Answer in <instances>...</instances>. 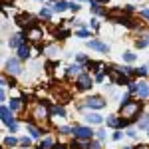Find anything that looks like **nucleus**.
I'll return each instance as SVG.
<instances>
[{
  "mask_svg": "<svg viewBox=\"0 0 149 149\" xmlns=\"http://www.w3.org/2000/svg\"><path fill=\"white\" fill-rule=\"evenodd\" d=\"M139 109H141V103L139 102H129V103H125V105H121V119L125 117V121L131 123Z\"/></svg>",
  "mask_w": 149,
  "mask_h": 149,
  "instance_id": "1",
  "label": "nucleus"
},
{
  "mask_svg": "<svg viewBox=\"0 0 149 149\" xmlns=\"http://www.w3.org/2000/svg\"><path fill=\"white\" fill-rule=\"evenodd\" d=\"M0 113H2V121H4V123H6V125L10 127V131H16V121H14V117H12V113H10V109H8V107H2V111H0Z\"/></svg>",
  "mask_w": 149,
  "mask_h": 149,
  "instance_id": "2",
  "label": "nucleus"
},
{
  "mask_svg": "<svg viewBox=\"0 0 149 149\" xmlns=\"http://www.w3.org/2000/svg\"><path fill=\"white\" fill-rule=\"evenodd\" d=\"M74 135H76V139H92L93 131L90 129V127H80V125H76V127H74Z\"/></svg>",
  "mask_w": 149,
  "mask_h": 149,
  "instance_id": "3",
  "label": "nucleus"
},
{
  "mask_svg": "<svg viewBox=\"0 0 149 149\" xmlns=\"http://www.w3.org/2000/svg\"><path fill=\"white\" fill-rule=\"evenodd\" d=\"M86 105L88 107H93V109H102V107H105V102H103L100 95H93V97H88L86 100Z\"/></svg>",
  "mask_w": 149,
  "mask_h": 149,
  "instance_id": "4",
  "label": "nucleus"
},
{
  "mask_svg": "<svg viewBox=\"0 0 149 149\" xmlns=\"http://www.w3.org/2000/svg\"><path fill=\"white\" fill-rule=\"evenodd\" d=\"M6 72L12 74V76L20 74V62H18V60H8V62H6Z\"/></svg>",
  "mask_w": 149,
  "mask_h": 149,
  "instance_id": "5",
  "label": "nucleus"
},
{
  "mask_svg": "<svg viewBox=\"0 0 149 149\" xmlns=\"http://www.w3.org/2000/svg\"><path fill=\"white\" fill-rule=\"evenodd\" d=\"M78 88L80 90H90L92 88V78L88 74H81L80 78H78Z\"/></svg>",
  "mask_w": 149,
  "mask_h": 149,
  "instance_id": "6",
  "label": "nucleus"
},
{
  "mask_svg": "<svg viewBox=\"0 0 149 149\" xmlns=\"http://www.w3.org/2000/svg\"><path fill=\"white\" fill-rule=\"evenodd\" d=\"M88 46L93 48V50H100V52H107V50H109L107 44H103V42H100V40H90V42H88Z\"/></svg>",
  "mask_w": 149,
  "mask_h": 149,
  "instance_id": "7",
  "label": "nucleus"
},
{
  "mask_svg": "<svg viewBox=\"0 0 149 149\" xmlns=\"http://www.w3.org/2000/svg\"><path fill=\"white\" fill-rule=\"evenodd\" d=\"M137 93L141 95V97H147V95H149V84L139 81V84H137Z\"/></svg>",
  "mask_w": 149,
  "mask_h": 149,
  "instance_id": "8",
  "label": "nucleus"
},
{
  "mask_svg": "<svg viewBox=\"0 0 149 149\" xmlns=\"http://www.w3.org/2000/svg\"><path fill=\"white\" fill-rule=\"evenodd\" d=\"M28 38H30L32 42H38V40L42 38V30H40V28H32V30L28 32Z\"/></svg>",
  "mask_w": 149,
  "mask_h": 149,
  "instance_id": "9",
  "label": "nucleus"
},
{
  "mask_svg": "<svg viewBox=\"0 0 149 149\" xmlns=\"http://www.w3.org/2000/svg\"><path fill=\"white\" fill-rule=\"evenodd\" d=\"M46 115H48L46 107H44V105H42V103H40V105H38V107H36V111H34V117H36V119H44V117H46Z\"/></svg>",
  "mask_w": 149,
  "mask_h": 149,
  "instance_id": "10",
  "label": "nucleus"
},
{
  "mask_svg": "<svg viewBox=\"0 0 149 149\" xmlns=\"http://www.w3.org/2000/svg\"><path fill=\"white\" fill-rule=\"evenodd\" d=\"M28 56H30V48L26 46V44H22V46L18 48V58H20V60H26Z\"/></svg>",
  "mask_w": 149,
  "mask_h": 149,
  "instance_id": "11",
  "label": "nucleus"
},
{
  "mask_svg": "<svg viewBox=\"0 0 149 149\" xmlns=\"http://www.w3.org/2000/svg\"><path fill=\"white\" fill-rule=\"evenodd\" d=\"M22 40H24V36H22V34H16V36H12V40H10V46H12V48H20V46H22Z\"/></svg>",
  "mask_w": 149,
  "mask_h": 149,
  "instance_id": "12",
  "label": "nucleus"
},
{
  "mask_svg": "<svg viewBox=\"0 0 149 149\" xmlns=\"http://www.w3.org/2000/svg\"><path fill=\"white\" fill-rule=\"evenodd\" d=\"M66 8H70V4H68V2H64V0H58L56 4H54V10H56V12H64Z\"/></svg>",
  "mask_w": 149,
  "mask_h": 149,
  "instance_id": "13",
  "label": "nucleus"
},
{
  "mask_svg": "<svg viewBox=\"0 0 149 149\" xmlns=\"http://www.w3.org/2000/svg\"><path fill=\"white\" fill-rule=\"evenodd\" d=\"M86 119H88L90 123H102V121H103L102 115H97V113H88V115H86Z\"/></svg>",
  "mask_w": 149,
  "mask_h": 149,
  "instance_id": "14",
  "label": "nucleus"
},
{
  "mask_svg": "<svg viewBox=\"0 0 149 149\" xmlns=\"http://www.w3.org/2000/svg\"><path fill=\"white\" fill-rule=\"evenodd\" d=\"M28 131H30V135H32V137H40V135H42V131H40L34 123H28Z\"/></svg>",
  "mask_w": 149,
  "mask_h": 149,
  "instance_id": "15",
  "label": "nucleus"
},
{
  "mask_svg": "<svg viewBox=\"0 0 149 149\" xmlns=\"http://www.w3.org/2000/svg\"><path fill=\"white\" fill-rule=\"evenodd\" d=\"M107 125L109 127H121V119H117V117H107Z\"/></svg>",
  "mask_w": 149,
  "mask_h": 149,
  "instance_id": "16",
  "label": "nucleus"
},
{
  "mask_svg": "<svg viewBox=\"0 0 149 149\" xmlns=\"http://www.w3.org/2000/svg\"><path fill=\"white\" fill-rule=\"evenodd\" d=\"M10 107H12V109H20V107H22V100H18V97H16V100H12Z\"/></svg>",
  "mask_w": 149,
  "mask_h": 149,
  "instance_id": "17",
  "label": "nucleus"
},
{
  "mask_svg": "<svg viewBox=\"0 0 149 149\" xmlns=\"http://www.w3.org/2000/svg\"><path fill=\"white\" fill-rule=\"evenodd\" d=\"M92 10L95 12V14H102V6H100V2H95V0H92Z\"/></svg>",
  "mask_w": 149,
  "mask_h": 149,
  "instance_id": "18",
  "label": "nucleus"
},
{
  "mask_svg": "<svg viewBox=\"0 0 149 149\" xmlns=\"http://www.w3.org/2000/svg\"><path fill=\"white\" fill-rule=\"evenodd\" d=\"M52 113H54V115H62V117H64V115H66V111H64V107L56 105V107H52Z\"/></svg>",
  "mask_w": 149,
  "mask_h": 149,
  "instance_id": "19",
  "label": "nucleus"
},
{
  "mask_svg": "<svg viewBox=\"0 0 149 149\" xmlns=\"http://www.w3.org/2000/svg\"><path fill=\"white\" fill-rule=\"evenodd\" d=\"M4 145H6V147H14V145H16V139L14 137H6L4 139Z\"/></svg>",
  "mask_w": 149,
  "mask_h": 149,
  "instance_id": "20",
  "label": "nucleus"
},
{
  "mask_svg": "<svg viewBox=\"0 0 149 149\" xmlns=\"http://www.w3.org/2000/svg\"><path fill=\"white\" fill-rule=\"evenodd\" d=\"M123 60H125V62H135V54H131V52H125V54H123Z\"/></svg>",
  "mask_w": 149,
  "mask_h": 149,
  "instance_id": "21",
  "label": "nucleus"
},
{
  "mask_svg": "<svg viewBox=\"0 0 149 149\" xmlns=\"http://www.w3.org/2000/svg\"><path fill=\"white\" fill-rule=\"evenodd\" d=\"M139 127H149V115H145L143 119H139Z\"/></svg>",
  "mask_w": 149,
  "mask_h": 149,
  "instance_id": "22",
  "label": "nucleus"
},
{
  "mask_svg": "<svg viewBox=\"0 0 149 149\" xmlns=\"http://www.w3.org/2000/svg\"><path fill=\"white\" fill-rule=\"evenodd\" d=\"M80 70H81L80 66H72V68L68 70V74H70V76H74V74H80Z\"/></svg>",
  "mask_w": 149,
  "mask_h": 149,
  "instance_id": "23",
  "label": "nucleus"
},
{
  "mask_svg": "<svg viewBox=\"0 0 149 149\" xmlns=\"http://www.w3.org/2000/svg\"><path fill=\"white\" fill-rule=\"evenodd\" d=\"M78 36H80V38H88L90 32H88V30H78Z\"/></svg>",
  "mask_w": 149,
  "mask_h": 149,
  "instance_id": "24",
  "label": "nucleus"
},
{
  "mask_svg": "<svg viewBox=\"0 0 149 149\" xmlns=\"http://www.w3.org/2000/svg\"><path fill=\"white\" fill-rule=\"evenodd\" d=\"M60 133H74L72 127H60Z\"/></svg>",
  "mask_w": 149,
  "mask_h": 149,
  "instance_id": "25",
  "label": "nucleus"
},
{
  "mask_svg": "<svg viewBox=\"0 0 149 149\" xmlns=\"http://www.w3.org/2000/svg\"><path fill=\"white\" fill-rule=\"evenodd\" d=\"M46 147H52V141L50 139H44L42 141V149H46Z\"/></svg>",
  "mask_w": 149,
  "mask_h": 149,
  "instance_id": "26",
  "label": "nucleus"
},
{
  "mask_svg": "<svg viewBox=\"0 0 149 149\" xmlns=\"http://www.w3.org/2000/svg\"><path fill=\"white\" fill-rule=\"evenodd\" d=\"M50 14H52L50 10H42V12H40V16H42V18H50Z\"/></svg>",
  "mask_w": 149,
  "mask_h": 149,
  "instance_id": "27",
  "label": "nucleus"
},
{
  "mask_svg": "<svg viewBox=\"0 0 149 149\" xmlns=\"http://www.w3.org/2000/svg\"><path fill=\"white\" fill-rule=\"evenodd\" d=\"M147 46V42L145 40H137V48H145Z\"/></svg>",
  "mask_w": 149,
  "mask_h": 149,
  "instance_id": "28",
  "label": "nucleus"
},
{
  "mask_svg": "<svg viewBox=\"0 0 149 149\" xmlns=\"http://www.w3.org/2000/svg\"><path fill=\"white\" fill-rule=\"evenodd\" d=\"M20 143H22V145H30V137H22V139H20Z\"/></svg>",
  "mask_w": 149,
  "mask_h": 149,
  "instance_id": "29",
  "label": "nucleus"
},
{
  "mask_svg": "<svg viewBox=\"0 0 149 149\" xmlns=\"http://www.w3.org/2000/svg\"><path fill=\"white\" fill-rule=\"evenodd\" d=\"M95 81H103V74H97L95 76Z\"/></svg>",
  "mask_w": 149,
  "mask_h": 149,
  "instance_id": "30",
  "label": "nucleus"
},
{
  "mask_svg": "<svg viewBox=\"0 0 149 149\" xmlns=\"http://www.w3.org/2000/svg\"><path fill=\"white\" fill-rule=\"evenodd\" d=\"M88 149H100V145H97V143H90V147Z\"/></svg>",
  "mask_w": 149,
  "mask_h": 149,
  "instance_id": "31",
  "label": "nucleus"
},
{
  "mask_svg": "<svg viewBox=\"0 0 149 149\" xmlns=\"http://www.w3.org/2000/svg\"><path fill=\"white\" fill-rule=\"evenodd\" d=\"M141 16H143V18H149V10H143V12H141Z\"/></svg>",
  "mask_w": 149,
  "mask_h": 149,
  "instance_id": "32",
  "label": "nucleus"
},
{
  "mask_svg": "<svg viewBox=\"0 0 149 149\" xmlns=\"http://www.w3.org/2000/svg\"><path fill=\"white\" fill-rule=\"evenodd\" d=\"M54 149H66L64 145H54Z\"/></svg>",
  "mask_w": 149,
  "mask_h": 149,
  "instance_id": "33",
  "label": "nucleus"
},
{
  "mask_svg": "<svg viewBox=\"0 0 149 149\" xmlns=\"http://www.w3.org/2000/svg\"><path fill=\"white\" fill-rule=\"evenodd\" d=\"M137 149H149V147H147V145H139Z\"/></svg>",
  "mask_w": 149,
  "mask_h": 149,
  "instance_id": "34",
  "label": "nucleus"
},
{
  "mask_svg": "<svg viewBox=\"0 0 149 149\" xmlns=\"http://www.w3.org/2000/svg\"><path fill=\"white\" fill-rule=\"evenodd\" d=\"M97 2H105V0H97Z\"/></svg>",
  "mask_w": 149,
  "mask_h": 149,
  "instance_id": "35",
  "label": "nucleus"
},
{
  "mask_svg": "<svg viewBox=\"0 0 149 149\" xmlns=\"http://www.w3.org/2000/svg\"><path fill=\"white\" fill-rule=\"evenodd\" d=\"M123 149H131V147H123Z\"/></svg>",
  "mask_w": 149,
  "mask_h": 149,
  "instance_id": "36",
  "label": "nucleus"
},
{
  "mask_svg": "<svg viewBox=\"0 0 149 149\" xmlns=\"http://www.w3.org/2000/svg\"><path fill=\"white\" fill-rule=\"evenodd\" d=\"M147 42H149V40H147Z\"/></svg>",
  "mask_w": 149,
  "mask_h": 149,
  "instance_id": "37",
  "label": "nucleus"
}]
</instances>
